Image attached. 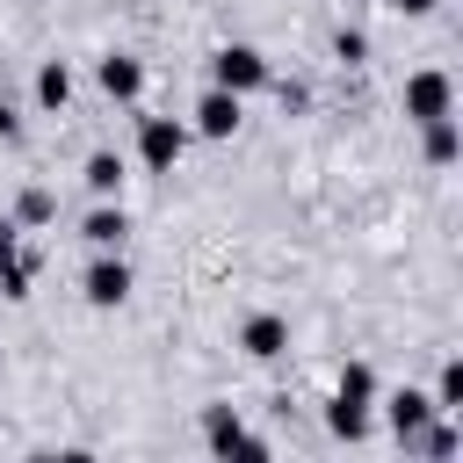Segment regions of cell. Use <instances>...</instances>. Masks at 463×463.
I'll use <instances>...</instances> for the list:
<instances>
[{"label":"cell","instance_id":"1","mask_svg":"<svg viewBox=\"0 0 463 463\" xmlns=\"http://www.w3.org/2000/svg\"><path fill=\"white\" fill-rule=\"evenodd\" d=\"M232 116H240V102H224V94L203 102V124H210V131H232Z\"/></svg>","mask_w":463,"mask_h":463},{"label":"cell","instance_id":"2","mask_svg":"<svg viewBox=\"0 0 463 463\" xmlns=\"http://www.w3.org/2000/svg\"><path fill=\"white\" fill-rule=\"evenodd\" d=\"M94 297H102V305L124 297V268H94Z\"/></svg>","mask_w":463,"mask_h":463},{"label":"cell","instance_id":"3","mask_svg":"<svg viewBox=\"0 0 463 463\" xmlns=\"http://www.w3.org/2000/svg\"><path fill=\"white\" fill-rule=\"evenodd\" d=\"M224 80H261V66H254L247 51H224Z\"/></svg>","mask_w":463,"mask_h":463},{"label":"cell","instance_id":"4","mask_svg":"<svg viewBox=\"0 0 463 463\" xmlns=\"http://www.w3.org/2000/svg\"><path fill=\"white\" fill-rule=\"evenodd\" d=\"M116 232H124V217H109V210H102V217L87 224V240H102V247H109V240H116Z\"/></svg>","mask_w":463,"mask_h":463}]
</instances>
